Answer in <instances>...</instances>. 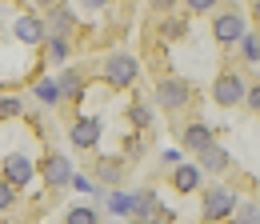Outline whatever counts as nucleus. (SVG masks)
Segmentation results:
<instances>
[{"label":"nucleus","instance_id":"f257e3e1","mask_svg":"<svg viewBox=\"0 0 260 224\" xmlns=\"http://www.w3.org/2000/svg\"><path fill=\"white\" fill-rule=\"evenodd\" d=\"M136 76H140V68H136V60H132L128 52H112V56H104V80H108L112 88H128Z\"/></svg>","mask_w":260,"mask_h":224},{"label":"nucleus","instance_id":"f03ea898","mask_svg":"<svg viewBox=\"0 0 260 224\" xmlns=\"http://www.w3.org/2000/svg\"><path fill=\"white\" fill-rule=\"evenodd\" d=\"M212 100H216V104H224V108L240 104V100H244V80H240L236 72H220V76H216V84H212Z\"/></svg>","mask_w":260,"mask_h":224},{"label":"nucleus","instance_id":"7ed1b4c3","mask_svg":"<svg viewBox=\"0 0 260 224\" xmlns=\"http://www.w3.org/2000/svg\"><path fill=\"white\" fill-rule=\"evenodd\" d=\"M236 208V192L232 188H208L204 192V220H220V216H228Z\"/></svg>","mask_w":260,"mask_h":224},{"label":"nucleus","instance_id":"20e7f679","mask_svg":"<svg viewBox=\"0 0 260 224\" xmlns=\"http://www.w3.org/2000/svg\"><path fill=\"white\" fill-rule=\"evenodd\" d=\"M4 180H8L12 188H24V184L32 180V160L24 156V152H8V156H4Z\"/></svg>","mask_w":260,"mask_h":224},{"label":"nucleus","instance_id":"39448f33","mask_svg":"<svg viewBox=\"0 0 260 224\" xmlns=\"http://www.w3.org/2000/svg\"><path fill=\"white\" fill-rule=\"evenodd\" d=\"M188 84H184V80H176V76H172V80H160V84H156V104H160V108H184V104H188Z\"/></svg>","mask_w":260,"mask_h":224},{"label":"nucleus","instance_id":"423d86ee","mask_svg":"<svg viewBox=\"0 0 260 224\" xmlns=\"http://www.w3.org/2000/svg\"><path fill=\"white\" fill-rule=\"evenodd\" d=\"M40 172H44V180H48V188H64L68 180H72V164H68V156H60V152H52V156L40 164Z\"/></svg>","mask_w":260,"mask_h":224},{"label":"nucleus","instance_id":"0eeeda50","mask_svg":"<svg viewBox=\"0 0 260 224\" xmlns=\"http://www.w3.org/2000/svg\"><path fill=\"white\" fill-rule=\"evenodd\" d=\"M12 36H16L20 44H40V40H44V20L32 16V12H24V16L12 20Z\"/></svg>","mask_w":260,"mask_h":224},{"label":"nucleus","instance_id":"6e6552de","mask_svg":"<svg viewBox=\"0 0 260 224\" xmlns=\"http://www.w3.org/2000/svg\"><path fill=\"white\" fill-rule=\"evenodd\" d=\"M244 32H248V28H244V20H240L236 12H220V16L212 20V36H216L220 44H232V40H240Z\"/></svg>","mask_w":260,"mask_h":224},{"label":"nucleus","instance_id":"1a4fd4ad","mask_svg":"<svg viewBox=\"0 0 260 224\" xmlns=\"http://www.w3.org/2000/svg\"><path fill=\"white\" fill-rule=\"evenodd\" d=\"M180 144H184V148H192V152H204L208 144H216V128H208V124H188L184 132H180Z\"/></svg>","mask_w":260,"mask_h":224},{"label":"nucleus","instance_id":"9d476101","mask_svg":"<svg viewBox=\"0 0 260 224\" xmlns=\"http://www.w3.org/2000/svg\"><path fill=\"white\" fill-rule=\"evenodd\" d=\"M160 212V196L152 188H140V192H132V216L136 220H152Z\"/></svg>","mask_w":260,"mask_h":224},{"label":"nucleus","instance_id":"9b49d317","mask_svg":"<svg viewBox=\"0 0 260 224\" xmlns=\"http://www.w3.org/2000/svg\"><path fill=\"white\" fill-rule=\"evenodd\" d=\"M96 140H100V124L92 116H80V120L72 124V144H76V148H92Z\"/></svg>","mask_w":260,"mask_h":224},{"label":"nucleus","instance_id":"f8f14e48","mask_svg":"<svg viewBox=\"0 0 260 224\" xmlns=\"http://www.w3.org/2000/svg\"><path fill=\"white\" fill-rule=\"evenodd\" d=\"M196 156H200V168H208V172H224L228 164H232V156H228L220 144H208V148L196 152Z\"/></svg>","mask_w":260,"mask_h":224},{"label":"nucleus","instance_id":"ddd939ff","mask_svg":"<svg viewBox=\"0 0 260 224\" xmlns=\"http://www.w3.org/2000/svg\"><path fill=\"white\" fill-rule=\"evenodd\" d=\"M172 184H176V192H196L200 168H196V164H176V168H172Z\"/></svg>","mask_w":260,"mask_h":224},{"label":"nucleus","instance_id":"4468645a","mask_svg":"<svg viewBox=\"0 0 260 224\" xmlns=\"http://www.w3.org/2000/svg\"><path fill=\"white\" fill-rule=\"evenodd\" d=\"M104 200H108V208L116 216H132V192H108Z\"/></svg>","mask_w":260,"mask_h":224},{"label":"nucleus","instance_id":"2eb2a0df","mask_svg":"<svg viewBox=\"0 0 260 224\" xmlns=\"http://www.w3.org/2000/svg\"><path fill=\"white\" fill-rule=\"evenodd\" d=\"M128 120L140 128V132H144V128H152V108H148L144 100H136V104L128 108Z\"/></svg>","mask_w":260,"mask_h":224},{"label":"nucleus","instance_id":"dca6fc26","mask_svg":"<svg viewBox=\"0 0 260 224\" xmlns=\"http://www.w3.org/2000/svg\"><path fill=\"white\" fill-rule=\"evenodd\" d=\"M96 176L104 180V184H120V160H100Z\"/></svg>","mask_w":260,"mask_h":224},{"label":"nucleus","instance_id":"f3484780","mask_svg":"<svg viewBox=\"0 0 260 224\" xmlns=\"http://www.w3.org/2000/svg\"><path fill=\"white\" fill-rule=\"evenodd\" d=\"M68 224H96V208H88V204H76V208H68Z\"/></svg>","mask_w":260,"mask_h":224},{"label":"nucleus","instance_id":"a211bd4d","mask_svg":"<svg viewBox=\"0 0 260 224\" xmlns=\"http://www.w3.org/2000/svg\"><path fill=\"white\" fill-rule=\"evenodd\" d=\"M56 84H60V96H84V84H80V76H76V72H72V68H68L64 76H60V80H56Z\"/></svg>","mask_w":260,"mask_h":224},{"label":"nucleus","instance_id":"6ab92c4d","mask_svg":"<svg viewBox=\"0 0 260 224\" xmlns=\"http://www.w3.org/2000/svg\"><path fill=\"white\" fill-rule=\"evenodd\" d=\"M236 212V224H260V204L256 200H244V208H232Z\"/></svg>","mask_w":260,"mask_h":224},{"label":"nucleus","instance_id":"aec40b11","mask_svg":"<svg viewBox=\"0 0 260 224\" xmlns=\"http://www.w3.org/2000/svg\"><path fill=\"white\" fill-rule=\"evenodd\" d=\"M36 96H40L44 104H56V100H60V84H56V80H36Z\"/></svg>","mask_w":260,"mask_h":224},{"label":"nucleus","instance_id":"412c9836","mask_svg":"<svg viewBox=\"0 0 260 224\" xmlns=\"http://www.w3.org/2000/svg\"><path fill=\"white\" fill-rule=\"evenodd\" d=\"M240 48H244V60H248V64H256V60H260V44H256V32H244V36H240Z\"/></svg>","mask_w":260,"mask_h":224},{"label":"nucleus","instance_id":"4be33fe9","mask_svg":"<svg viewBox=\"0 0 260 224\" xmlns=\"http://www.w3.org/2000/svg\"><path fill=\"white\" fill-rule=\"evenodd\" d=\"M24 112V100L20 96H0V116L8 120V116H20Z\"/></svg>","mask_w":260,"mask_h":224},{"label":"nucleus","instance_id":"5701e85b","mask_svg":"<svg viewBox=\"0 0 260 224\" xmlns=\"http://www.w3.org/2000/svg\"><path fill=\"white\" fill-rule=\"evenodd\" d=\"M48 56H52V60H64L68 56V40L64 36H52V40H48Z\"/></svg>","mask_w":260,"mask_h":224},{"label":"nucleus","instance_id":"b1692460","mask_svg":"<svg viewBox=\"0 0 260 224\" xmlns=\"http://www.w3.org/2000/svg\"><path fill=\"white\" fill-rule=\"evenodd\" d=\"M68 184H72V188L76 192H84V196H96V184H92V180H88V176H76V172H72V180H68Z\"/></svg>","mask_w":260,"mask_h":224},{"label":"nucleus","instance_id":"393cba45","mask_svg":"<svg viewBox=\"0 0 260 224\" xmlns=\"http://www.w3.org/2000/svg\"><path fill=\"white\" fill-rule=\"evenodd\" d=\"M12 200H16V188L0 176V212H4V208H12Z\"/></svg>","mask_w":260,"mask_h":224},{"label":"nucleus","instance_id":"a878e982","mask_svg":"<svg viewBox=\"0 0 260 224\" xmlns=\"http://www.w3.org/2000/svg\"><path fill=\"white\" fill-rule=\"evenodd\" d=\"M184 32H188V24H184V20H168V24H164V36H168V40H180Z\"/></svg>","mask_w":260,"mask_h":224},{"label":"nucleus","instance_id":"bb28decb","mask_svg":"<svg viewBox=\"0 0 260 224\" xmlns=\"http://www.w3.org/2000/svg\"><path fill=\"white\" fill-rule=\"evenodd\" d=\"M244 104H248V108H252V112H256V108H260V88H256V84H252V88H248V92H244Z\"/></svg>","mask_w":260,"mask_h":224},{"label":"nucleus","instance_id":"cd10ccee","mask_svg":"<svg viewBox=\"0 0 260 224\" xmlns=\"http://www.w3.org/2000/svg\"><path fill=\"white\" fill-rule=\"evenodd\" d=\"M184 4H188V8H192V12H208V8H212V4H216V0H184Z\"/></svg>","mask_w":260,"mask_h":224},{"label":"nucleus","instance_id":"c85d7f7f","mask_svg":"<svg viewBox=\"0 0 260 224\" xmlns=\"http://www.w3.org/2000/svg\"><path fill=\"white\" fill-rule=\"evenodd\" d=\"M80 4H84V8H104L108 0H80Z\"/></svg>","mask_w":260,"mask_h":224},{"label":"nucleus","instance_id":"c756f323","mask_svg":"<svg viewBox=\"0 0 260 224\" xmlns=\"http://www.w3.org/2000/svg\"><path fill=\"white\" fill-rule=\"evenodd\" d=\"M172 4H176V0H156V8H160V12H168Z\"/></svg>","mask_w":260,"mask_h":224},{"label":"nucleus","instance_id":"7c9ffc66","mask_svg":"<svg viewBox=\"0 0 260 224\" xmlns=\"http://www.w3.org/2000/svg\"><path fill=\"white\" fill-rule=\"evenodd\" d=\"M36 4H56V0H36Z\"/></svg>","mask_w":260,"mask_h":224},{"label":"nucleus","instance_id":"2f4dec72","mask_svg":"<svg viewBox=\"0 0 260 224\" xmlns=\"http://www.w3.org/2000/svg\"><path fill=\"white\" fill-rule=\"evenodd\" d=\"M136 224H152V220H136Z\"/></svg>","mask_w":260,"mask_h":224}]
</instances>
